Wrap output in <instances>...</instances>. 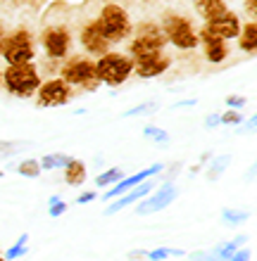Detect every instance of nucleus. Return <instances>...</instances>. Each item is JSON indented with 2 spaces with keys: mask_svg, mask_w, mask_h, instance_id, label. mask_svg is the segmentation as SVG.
Here are the masks:
<instances>
[{
  "mask_svg": "<svg viewBox=\"0 0 257 261\" xmlns=\"http://www.w3.org/2000/svg\"><path fill=\"white\" fill-rule=\"evenodd\" d=\"M0 60L5 64H24L38 62V41L29 27H17L5 34Z\"/></svg>",
  "mask_w": 257,
  "mask_h": 261,
  "instance_id": "obj_7",
  "label": "nucleus"
},
{
  "mask_svg": "<svg viewBox=\"0 0 257 261\" xmlns=\"http://www.w3.org/2000/svg\"><path fill=\"white\" fill-rule=\"evenodd\" d=\"M165 48H167V38L162 34L160 24L153 19H143L138 24H133V31L129 36V41H126L124 53L136 62V60H143V57L157 55Z\"/></svg>",
  "mask_w": 257,
  "mask_h": 261,
  "instance_id": "obj_6",
  "label": "nucleus"
},
{
  "mask_svg": "<svg viewBox=\"0 0 257 261\" xmlns=\"http://www.w3.org/2000/svg\"><path fill=\"white\" fill-rule=\"evenodd\" d=\"M188 259L191 261H224V259H219V256H215L212 252H191Z\"/></svg>",
  "mask_w": 257,
  "mask_h": 261,
  "instance_id": "obj_34",
  "label": "nucleus"
},
{
  "mask_svg": "<svg viewBox=\"0 0 257 261\" xmlns=\"http://www.w3.org/2000/svg\"><path fill=\"white\" fill-rule=\"evenodd\" d=\"M143 136H146L148 140L157 143V145L169 143V133L167 130H162V128H157V126H146V128H143Z\"/></svg>",
  "mask_w": 257,
  "mask_h": 261,
  "instance_id": "obj_32",
  "label": "nucleus"
},
{
  "mask_svg": "<svg viewBox=\"0 0 257 261\" xmlns=\"http://www.w3.org/2000/svg\"><path fill=\"white\" fill-rule=\"evenodd\" d=\"M93 19H96L98 31L103 34V38L110 43L112 48L124 45V43L129 41L131 31H133L131 12H129V10H126L122 3H114V0H107V3H103Z\"/></svg>",
  "mask_w": 257,
  "mask_h": 261,
  "instance_id": "obj_1",
  "label": "nucleus"
},
{
  "mask_svg": "<svg viewBox=\"0 0 257 261\" xmlns=\"http://www.w3.org/2000/svg\"><path fill=\"white\" fill-rule=\"evenodd\" d=\"M245 105H248V97H245V95H229V97H226V107H229V110L243 112Z\"/></svg>",
  "mask_w": 257,
  "mask_h": 261,
  "instance_id": "obj_33",
  "label": "nucleus"
},
{
  "mask_svg": "<svg viewBox=\"0 0 257 261\" xmlns=\"http://www.w3.org/2000/svg\"><path fill=\"white\" fill-rule=\"evenodd\" d=\"M3 176H5V171H3V169H0V178H3Z\"/></svg>",
  "mask_w": 257,
  "mask_h": 261,
  "instance_id": "obj_44",
  "label": "nucleus"
},
{
  "mask_svg": "<svg viewBox=\"0 0 257 261\" xmlns=\"http://www.w3.org/2000/svg\"><path fill=\"white\" fill-rule=\"evenodd\" d=\"M124 178V169H119V166H112V169H105L103 173H98L96 176V188H107L119 183V180Z\"/></svg>",
  "mask_w": 257,
  "mask_h": 261,
  "instance_id": "obj_22",
  "label": "nucleus"
},
{
  "mask_svg": "<svg viewBox=\"0 0 257 261\" xmlns=\"http://www.w3.org/2000/svg\"><path fill=\"white\" fill-rule=\"evenodd\" d=\"M157 24L167 38V45H172L174 50H179V53L198 50V27H195L193 17L176 12V10H165Z\"/></svg>",
  "mask_w": 257,
  "mask_h": 261,
  "instance_id": "obj_5",
  "label": "nucleus"
},
{
  "mask_svg": "<svg viewBox=\"0 0 257 261\" xmlns=\"http://www.w3.org/2000/svg\"><path fill=\"white\" fill-rule=\"evenodd\" d=\"M43 69L38 62L24 64H5L3 67V90L7 95L19 97V100H31L36 95L38 86L43 83Z\"/></svg>",
  "mask_w": 257,
  "mask_h": 261,
  "instance_id": "obj_4",
  "label": "nucleus"
},
{
  "mask_svg": "<svg viewBox=\"0 0 257 261\" xmlns=\"http://www.w3.org/2000/svg\"><path fill=\"white\" fill-rule=\"evenodd\" d=\"M5 34H7V31L0 27V50H3V41H5Z\"/></svg>",
  "mask_w": 257,
  "mask_h": 261,
  "instance_id": "obj_42",
  "label": "nucleus"
},
{
  "mask_svg": "<svg viewBox=\"0 0 257 261\" xmlns=\"http://www.w3.org/2000/svg\"><path fill=\"white\" fill-rule=\"evenodd\" d=\"M217 126H222V119H219V112H212L205 117V130H215Z\"/></svg>",
  "mask_w": 257,
  "mask_h": 261,
  "instance_id": "obj_35",
  "label": "nucleus"
},
{
  "mask_svg": "<svg viewBox=\"0 0 257 261\" xmlns=\"http://www.w3.org/2000/svg\"><path fill=\"white\" fill-rule=\"evenodd\" d=\"M146 254H148V249H133V252H129V254H126V259H129V261L146 259Z\"/></svg>",
  "mask_w": 257,
  "mask_h": 261,
  "instance_id": "obj_39",
  "label": "nucleus"
},
{
  "mask_svg": "<svg viewBox=\"0 0 257 261\" xmlns=\"http://www.w3.org/2000/svg\"><path fill=\"white\" fill-rule=\"evenodd\" d=\"M191 5H193V12L198 14V19L202 21H209L224 14L229 10V3L226 0H191Z\"/></svg>",
  "mask_w": 257,
  "mask_h": 261,
  "instance_id": "obj_18",
  "label": "nucleus"
},
{
  "mask_svg": "<svg viewBox=\"0 0 257 261\" xmlns=\"http://www.w3.org/2000/svg\"><path fill=\"white\" fill-rule=\"evenodd\" d=\"M29 240H31V238H29V233H21L19 235V240L14 242L12 247L7 249L5 254V261H14V259H21V256H27L29 254Z\"/></svg>",
  "mask_w": 257,
  "mask_h": 261,
  "instance_id": "obj_24",
  "label": "nucleus"
},
{
  "mask_svg": "<svg viewBox=\"0 0 257 261\" xmlns=\"http://www.w3.org/2000/svg\"><path fill=\"white\" fill-rule=\"evenodd\" d=\"M229 164H231V154H219V157H215L212 162H209L207 171H205L207 180H217L226 169H229Z\"/></svg>",
  "mask_w": 257,
  "mask_h": 261,
  "instance_id": "obj_23",
  "label": "nucleus"
},
{
  "mask_svg": "<svg viewBox=\"0 0 257 261\" xmlns=\"http://www.w3.org/2000/svg\"><path fill=\"white\" fill-rule=\"evenodd\" d=\"M169 256H186L183 249H174V247H155V249H148L146 259L148 261H165Z\"/></svg>",
  "mask_w": 257,
  "mask_h": 261,
  "instance_id": "obj_27",
  "label": "nucleus"
},
{
  "mask_svg": "<svg viewBox=\"0 0 257 261\" xmlns=\"http://www.w3.org/2000/svg\"><path fill=\"white\" fill-rule=\"evenodd\" d=\"M96 76L100 86L107 88H122L133 76V60L124 50H107L105 55L96 57Z\"/></svg>",
  "mask_w": 257,
  "mask_h": 261,
  "instance_id": "obj_8",
  "label": "nucleus"
},
{
  "mask_svg": "<svg viewBox=\"0 0 257 261\" xmlns=\"http://www.w3.org/2000/svg\"><path fill=\"white\" fill-rule=\"evenodd\" d=\"M245 240H248L245 235H238V238H233V240H231V242H222V245H217V247H212V249H209V252H212V254H215V256H219V259L229 261L231 256L236 254L238 249H241V247H243V245H245Z\"/></svg>",
  "mask_w": 257,
  "mask_h": 261,
  "instance_id": "obj_20",
  "label": "nucleus"
},
{
  "mask_svg": "<svg viewBox=\"0 0 257 261\" xmlns=\"http://www.w3.org/2000/svg\"><path fill=\"white\" fill-rule=\"evenodd\" d=\"M21 147H27V143H17V140H0V162L12 159L14 154H19Z\"/></svg>",
  "mask_w": 257,
  "mask_h": 261,
  "instance_id": "obj_30",
  "label": "nucleus"
},
{
  "mask_svg": "<svg viewBox=\"0 0 257 261\" xmlns=\"http://www.w3.org/2000/svg\"><path fill=\"white\" fill-rule=\"evenodd\" d=\"M55 74L62 79L64 83H69L77 95H86V93H96L100 88V81L96 76V60L84 53H74L67 60L57 64Z\"/></svg>",
  "mask_w": 257,
  "mask_h": 261,
  "instance_id": "obj_3",
  "label": "nucleus"
},
{
  "mask_svg": "<svg viewBox=\"0 0 257 261\" xmlns=\"http://www.w3.org/2000/svg\"><path fill=\"white\" fill-rule=\"evenodd\" d=\"M160 110V105L155 102V100H148V102H141L136 105V107H131V110H126L122 117L124 119H133V117H148V114H155V112Z\"/></svg>",
  "mask_w": 257,
  "mask_h": 261,
  "instance_id": "obj_26",
  "label": "nucleus"
},
{
  "mask_svg": "<svg viewBox=\"0 0 257 261\" xmlns=\"http://www.w3.org/2000/svg\"><path fill=\"white\" fill-rule=\"evenodd\" d=\"M74 38H77L81 53H84V55H88V57H93V60H96V57H100V55H105L107 50H112V45L105 41L103 34L98 31L96 19H93V17H90V19H81V21H79L77 31H74Z\"/></svg>",
  "mask_w": 257,
  "mask_h": 261,
  "instance_id": "obj_10",
  "label": "nucleus"
},
{
  "mask_svg": "<svg viewBox=\"0 0 257 261\" xmlns=\"http://www.w3.org/2000/svg\"><path fill=\"white\" fill-rule=\"evenodd\" d=\"M153 188H155V183H153V178H148V180H143L141 186H136V188H131L129 193H124L122 197H117V199H112L110 204L105 206V216H114V214H119L122 209H126V206H133V204H138L143 197H148V195L153 193Z\"/></svg>",
  "mask_w": 257,
  "mask_h": 261,
  "instance_id": "obj_16",
  "label": "nucleus"
},
{
  "mask_svg": "<svg viewBox=\"0 0 257 261\" xmlns=\"http://www.w3.org/2000/svg\"><path fill=\"white\" fill-rule=\"evenodd\" d=\"M198 48H202V57L207 64H224L231 57V43L224 41V38H217V36L207 34L198 27Z\"/></svg>",
  "mask_w": 257,
  "mask_h": 261,
  "instance_id": "obj_13",
  "label": "nucleus"
},
{
  "mask_svg": "<svg viewBox=\"0 0 257 261\" xmlns=\"http://www.w3.org/2000/svg\"><path fill=\"white\" fill-rule=\"evenodd\" d=\"M195 100H181V102H174V107H193Z\"/></svg>",
  "mask_w": 257,
  "mask_h": 261,
  "instance_id": "obj_41",
  "label": "nucleus"
},
{
  "mask_svg": "<svg viewBox=\"0 0 257 261\" xmlns=\"http://www.w3.org/2000/svg\"><path fill=\"white\" fill-rule=\"evenodd\" d=\"M176 197H179V188L174 186V183H165V186H160L155 193H150L148 197L141 199L138 204H136V214H138V216L157 214V212H162V209H167L169 204H174Z\"/></svg>",
  "mask_w": 257,
  "mask_h": 261,
  "instance_id": "obj_12",
  "label": "nucleus"
},
{
  "mask_svg": "<svg viewBox=\"0 0 257 261\" xmlns=\"http://www.w3.org/2000/svg\"><path fill=\"white\" fill-rule=\"evenodd\" d=\"M77 97L74 88L69 83H64L60 76H50V79H43V83L36 90V107H43V110H55V107H64L69 105L72 100Z\"/></svg>",
  "mask_w": 257,
  "mask_h": 261,
  "instance_id": "obj_9",
  "label": "nucleus"
},
{
  "mask_svg": "<svg viewBox=\"0 0 257 261\" xmlns=\"http://www.w3.org/2000/svg\"><path fill=\"white\" fill-rule=\"evenodd\" d=\"M250 249H245V247H241V249H238V252H236V254H233V256H231V259L229 261H250Z\"/></svg>",
  "mask_w": 257,
  "mask_h": 261,
  "instance_id": "obj_38",
  "label": "nucleus"
},
{
  "mask_svg": "<svg viewBox=\"0 0 257 261\" xmlns=\"http://www.w3.org/2000/svg\"><path fill=\"white\" fill-rule=\"evenodd\" d=\"M219 119H222V126H236L241 128L245 121L243 112H236V110H226V112H219Z\"/></svg>",
  "mask_w": 257,
  "mask_h": 261,
  "instance_id": "obj_31",
  "label": "nucleus"
},
{
  "mask_svg": "<svg viewBox=\"0 0 257 261\" xmlns=\"http://www.w3.org/2000/svg\"><path fill=\"white\" fill-rule=\"evenodd\" d=\"M96 197H98L96 190H84V193L77 197V204H88V202H93Z\"/></svg>",
  "mask_w": 257,
  "mask_h": 261,
  "instance_id": "obj_37",
  "label": "nucleus"
},
{
  "mask_svg": "<svg viewBox=\"0 0 257 261\" xmlns=\"http://www.w3.org/2000/svg\"><path fill=\"white\" fill-rule=\"evenodd\" d=\"M238 50L243 55L252 57L257 53V19H245L238 31Z\"/></svg>",
  "mask_w": 257,
  "mask_h": 261,
  "instance_id": "obj_17",
  "label": "nucleus"
},
{
  "mask_svg": "<svg viewBox=\"0 0 257 261\" xmlns=\"http://www.w3.org/2000/svg\"><path fill=\"white\" fill-rule=\"evenodd\" d=\"M241 24H243V19H241L233 10H226V12L219 14V17H215V19L202 21L200 29L202 31H207V34H212V36H217V38H224V41L231 43V41H236L238 38Z\"/></svg>",
  "mask_w": 257,
  "mask_h": 261,
  "instance_id": "obj_14",
  "label": "nucleus"
},
{
  "mask_svg": "<svg viewBox=\"0 0 257 261\" xmlns=\"http://www.w3.org/2000/svg\"><path fill=\"white\" fill-rule=\"evenodd\" d=\"M69 154H64V152H50V154H43L38 159V164H41V171H57V169H64V166L69 164Z\"/></svg>",
  "mask_w": 257,
  "mask_h": 261,
  "instance_id": "obj_21",
  "label": "nucleus"
},
{
  "mask_svg": "<svg viewBox=\"0 0 257 261\" xmlns=\"http://www.w3.org/2000/svg\"><path fill=\"white\" fill-rule=\"evenodd\" d=\"M248 216L250 214L243 212V209H233V206H226L222 212V221L226 223V226H241L243 221H248Z\"/></svg>",
  "mask_w": 257,
  "mask_h": 261,
  "instance_id": "obj_28",
  "label": "nucleus"
},
{
  "mask_svg": "<svg viewBox=\"0 0 257 261\" xmlns=\"http://www.w3.org/2000/svg\"><path fill=\"white\" fill-rule=\"evenodd\" d=\"M162 171H165V164H162V162H157V164L148 166V169H141V171L131 173V176H124V178L119 180V183H114L110 190H105V193H103V199H105V202H112V199L122 197V195L129 193L131 188L141 186V183H143V180H148V178H155V176H160Z\"/></svg>",
  "mask_w": 257,
  "mask_h": 261,
  "instance_id": "obj_15",
  "label": "nucleus"
},
{
  "mask_svg": "<svg viewBox=\"0 0 257 261\" xmlns=\"http://www.w3.org/2000/svg\"><path fill=\"white\" fill-rule=\"evenodd\" d=\"M67 212H69V202H64L60 195H53V197L48 199V214H50V219H60V216H64Z\"/></svg>",
  "mask_w": 257,
  "mask_h": 261,
  "instance_id": "obj_29",
  "label": "nucleus"
},
{
  "mask_svg": "<svg viewBox=\"0 0 257 261\" xmlns=\"http://www.w3.org/2000/svg\"><path fill=\"white\" fill-rule=\"evenodd\" d=\"M0 261H5V256H0Z\"/></svg>",
  "mask_w": 257,
  "mask_h": 261,
  "instance_id": "obj_45",
  "label": "nucleus"
},
{
  "mask_svg": "<svg viewBox=\"0 0 257 261\" xmlns=\"http://www.w3.org/2000/svg\"><path fill=\"white\" fill-rule=\"evenodd\" d=\"M243 12L248 19H257V0H243Z\"/></svg>",
  "mask_w": 257,
  "mask_h": 261,
  "instance_id": "obj_36",
  "label": "nucleus"
},
{
  "mask_svg": "<svg viewBox=\"0 0 257 261\" xmlns=\"http://www.w3.org/2000/svg\"><path fill=\"white\" fill-rule=\"evenodd\" d=\"M0 90H3V67H0Z\"/></svg>",
  "mask_w": 257,
  "mask_h": 261,
  "instance_id": "obj_43",
  "label": "nucleus"
},
{
  "mask_svg": "<svg viewBox=\"0 0 257 261\" xmlns=\"http://www.w3.org/2000/svg\"><path fill=\"white\" fill-rule=\"evenodd\" d=\"M64 171V183L69 188H81L88 180V166L81 162V159H69V164L62 169Z\"/></svg>",
  "mask_w": 257,
  "mask_h": 261,
  "instance_id": "obj_19",
  "label": "nucleus"
},
{
  "mask_svg": "<svg viewBox=\"0 0 257 261\" xmlns=\"http://www.w3.org/2000/svg\"><path fill=\"white\" fill-rule=\"evenodd\" d=\"M174 57L167 55V50H162L157 55L143 57V60H136L133 62V76L141 79V81H150V79H160L172 69Z\"/></svg>",
  "mask_w": 257,
  "mask_h": 261,
  "instance_id": "obj_11",
  "label": "nucleus"
},
{
  "mask_svg": "<svg viewBox=\"0 0 257 261\" xmlns=\"http://www.w3.org/2000/svg\"><path fill=\"white\" fill-rule=\"evenodd\" d=\"M17 173H19V176H24V178L36 180L43 171H41V164H38V159L29 157V159H21L19 164H17Z\"/></svg>",
  "mask_w": 257,
  "mask_h": 261,
  "instance_id": "obj_25",
  "label": "nucleus"
},
{
  "mask_svg": "<svg viewBox=\"0 0 257 261\" xmlns=\"http://www.w3.org/2000/svg\"><path fill=\"white\" fill-rule=\"evenodd\" d=\"M36 41H38V50L43 53V57L55 64L74 55V45H77L74 29L69 27V21H45L41 31L36 34Z\"/></svg>",
  "mask_w": 257,
  "mask_h": 261,
  "instance_id": "obj_2",
  "label": "nucleus"
},
{
  "mask_svg": "<svg viewBox=\"0 0 257 261\" xmlns=\"http://www.w3.org/2000/svg\"><path fill=\"white\" fill-rule=\"evenodd\" d=\"M255 121H257L255 117H248V121H245V128H243V133H252V130H255Z\"/></svg>",
  "mask_w": 257,
  "mask_h": 261,
  "instance_id": "obj_40",
  "label": "nucleus"
}]
</instances>
